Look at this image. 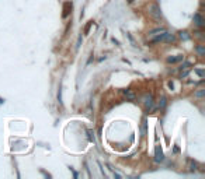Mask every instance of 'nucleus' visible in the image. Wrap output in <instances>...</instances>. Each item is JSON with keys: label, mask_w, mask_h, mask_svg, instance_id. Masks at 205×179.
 Listing matches in <instances>:
<instances>
[{"label": "nucleus", "mask_w": 205, "mask_h": 179, "mask_svg": "<svg viewBox=\"0 0 205 179\" xmlns=\"http://www.w3.org/2000/svg\"><path fill=\"white\" fill-rule=\"evenodd\" d=\"M205 95V90H198V91H195V97H197V98H202V97H204Z\"/></svg>", "instance_id": "obj_9"}, {"label": "nucleus", "mask_w": 205, "mask_h": 179, "mask_svg": "<svg viewBox=\"0 0 205 179\" xmlns=\"http://www.w3.org/2000/svg\"><path fill=\"white\" fill-rule=\"evenodd\" d=\"M190 66H191V63H190V62H185V63H183L181 66H180V70H185V69H190Z\"/></svg>", "instance_id": "obj_11"}, {"label": "nucleus", "mask_w": 205, "mask_h": 179, "mask_svg": "<svg viewBox=\"0 0 205 179\" xmlns=\"http://www.w3.org/2000/svg\"><path fill=\"white\" fill-rule=\"evenodd\" d=\"M155 160H156L157 162L163 161V151H162V148H160V146H157L156 147V151H155Z\"/></svg>", "instance_id": "obj_4"}, {"label": "nucleus", "mask_w": 205, "mask_h": 179, "mask_svg": "<svg viewBox=\"0 0 205 179\" xmlns=\"http://www.w3.org/2000/svg\"><path fill=\"white\" fill-rule=\"evenodd\" d=\"M124 95L126 97V100H129V101H134V100H135V94H134L131 90H125V91H124Z\"/></svg>", "instance_id": "obj_7"}, {"label": "nucleus", "mask_w": 205, "mask_h": 179, "mask_svg": "<svg viewBox=\"0 0 205 179\" xmlns=\"http://www.w3.org/2000/svg\"><path fill=\"white\" fill-rule=\"evenodd\" d=\"M164 31H166L164 28H156V30H152V31L148 34V39H149V42H150V43H156L157 37H159L162 32H164Z\"/></svg>", "instance_id": "obj_1"}, {"label": "nucleus", "mask_w": 205, "mask_h": 179, "mask_svg": "<svg viewBox=\"0 0 205 179\" xmlns=\"http://www.w3.org/2000/svg\"><path fill=\"white\" fill-rule=\"evenodd\" d=\"M195 73L198 74L200 77H204V76H205V73H204V70H202V69H197V70H195Z\"/></svg>", "instance_id": "obj_14"}, {"label": "nucleus", "mask_w": 205, "mask_h": 179, "mask_svg": "<svg viewBox=\"0 0 205 179\" xmlns=\"http://www.w3.org/2000/svg\"><path fill=\"white\" fill-rule=\"evenodd\" d=\"M159 106H160V108H164V106H166V98H164V97H162V100H160V104H159Z\"/></svg>", "instance_id": "obj_13"}, {"label": "nucleus", "mask_w": 205, "mask_h": 179, "mask_svg": "<svg viewBox=\"0 0 205 179\" xmlns=\"http://www.w3.org/2000/svg\"><path fill=\"white\" fill-rule=\"evenodd\" d=\"M149 14H150L155 20H160L162 17V11H160V7L155 3V4H150L149 6Z\"/></svg>", "instance_id": "obj_2"}, {"label": "nucleus", "mask_w": 205, "mask_h": 179, "mask_svg": "<svg viewBox=\"0 0 205 179\" xmlns=\"http://www.w3.org/2000/svg\"><path fill=\"white\" fill-rule=\"evenodd\" d=\"M181 60H184L183 55H177V56H170V58H167L169 63H178V62H181Z\"/></svg>", "instance_id": "obj_6"}, {"label": "nucleus", "mask_w": 205, "mask_h": 179, "mask_svg": "<svg viewBox=\"0 0 205 179\" xmlns=\"http://www.w3.org/2000/svg\"><path fill=\"white\" fill-rule=\"evenodd\" d=\"M195 51L198 53V56H205V48L202 45H197L195 46Z\"/></svg>", "instance_id": "obj_8"}, {"label": "nucleus", "mask_w": 205, "mask_h": 179, "mask_svg": "<svg viewBox=\"0 0 205 179\" xmlns=\"http://www.w3.org/2000/svg\"><path fill=\"white\" fill-rule=\"evenodd\" d=\"M180 38L181 39H188V35H187V32H180Z\"/></svg>", "instance_id": "obj_16"}, {"label": "nucleus", "mask_w": 205, "mask_h": 179, "mask_svg": "<svg viewBox=\"0 0 205 179\" xmlns=\"http://www.w3.org/2000/svg\"><path fill=\"white\" fill-rule=\"evenodd\" d=\"M70 4H72V3H65V9H63L65 13H63V17H66L68 14H69V11H68V6H70Z\"/></svg>", "instance_id": "obj_15"}, {"label": "nucleus", "mask_w": 205, "mask_h": 179, "mask_svg": "<svg viewBox=\"0 0 205 179\" xmlns=\"http://www.w3.org/2000/svg\"><path fill=\"white\" fill-rule=\"evenodd\" d=\"M190 74V69H185V70H181V74H180V79H185V77H187V76H188Z\"/></svg>", "instance_id": "obj_10"}, {"label": "nucleus", "mask_w": 205, "mask_h": 179, "mask_svg": "<svg viewBox=\"0 0 205 179\" xmlns=\"http://www.w3.org/2000/svg\"><path fill=\"white\" fill-rule=\"evenodd\" d=\"M140 132H142V136H145V133H146V122L145 121L142 122V129H140Z\"/></svg>", "instance_id": "obj_12"}, {"label": "nucleus", "mask_w": 205, "mask_h": 179, "mask_svg": "<svg viewBox=\"0 0 205 179\" xmlns=\"http://www.w3.org/2000/svg\"><path fill=\"white\" fill-rule=\"evenodd\" d=\"M204 22H205V20H204V17L201 16L200 13H197V14H194V24L198 28H201V27H204Z\"/></svg>", "instance_id": "obj_3"}, {"label": "nucleus", "mask_w": 205, "mask_h": 179, "mask_svg": "<svg viewBox=\"0 0 205 179\" xmlns=\"http://www.w3.org/2000/svg\"><path fill=\"white\" fill-rule=\"evenodd\" d=\"M145 105H146V109L148 111H152L153 109V98H152V95H148L145 98Z\"/></svg>", "instance_id": "obj_5"}]
</instances>
